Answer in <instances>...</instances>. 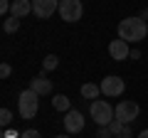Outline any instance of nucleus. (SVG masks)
Wrapping results in <instances>:
<instances>
[{
    "instance_id": "nucleus-1",
    "label": "nucleus",
    "mask_w": 148,
    "mask_h": 138,
    "mask_svg": "<svg viewBox=\"0 0 148 138\" xmlns=\"http://www.w3.org/2000/svg\"><path fill=\"white\" fill-rule=\"evenodd\" d=\"M148 35V22L141 20V17H123L121 22H119V40H123V42L128 44H136V42H143Z\"/></svg>"
},
{
    "instance_id": "nucleus-2",
    "label": "nucleus",
    "mask_w": 148,
    "mask_h": 138,
    "mask_svg": "<svg viewBox=\"0 0 148 138\" xmlns=\"http://www.w3.org/2000/svg\"><path fill=\"white\" fill-rule=\"evenodd\" d=\"M37 109H40V94L27 86V89L17 96V111H20L22 118H35Z\"/></svg>"
},
{
    "instance_id": "nucleus-3",
    "label": "nucleus",
    "mask_w": 148,
    "mask_h": 138,
    "mask_svg": "<svg viewBox=\"0 0 148 138\" xmlns=\"http://www.w3.org/2000/svg\"><path fill=\"white\" fill-rule=\"evenodd\" d=\"M89 116L94 118L99 126H109L111 121H114V109H111V104H106L104 99H94L89 106Z\"/></svg>"
},
{
    "instance_id": "nucleus-4",
    "label": "nucleus",
    "mask_w": 148,
    "mask_h": 138,
    "mask_svg": "<svg viewBox=\"0 0 148 138\" xmlns=\"http://www.w3.org/2000/svg\"><path fill=\"white\" fill-rule=\"evenodd\" d=\"M59 15L64 22H79L84 17V3L82 0H59Z\"/></svg>"
},
{
    "instance_id": "nucleus-5",
    "label": "nucleus",
    "mask_w": 148,
    "mask_h": 138,
    "mask_svg": "<svg viewBox=\"0 0 148 138\" xmlns=\"http://www.w3.org/2000/svg\"><path fill=\"white\" fill-rule=\"evenodd\" d=\"M99 89H101V94H104V96L116 99V96H123V91H126V81H123L121 77H116V74H109V77L101 79Z\"/></svg>"
},
{
    "instance_id": "nucleus-6",
    "label": "nucleus",
    "mask_w": 148,
    "mask_h": 138,
    "mask_svg": "<svg viewBox=\"0 0 148 138\" xmlns=\"http://www.w3.org/2000/svg\"><path fill=\"white\" fill-rule=\"evenodd\" d=\"M138 113H141V106H138L136 101H119L116 109H114V118H119V121H123V123L136 121Z\"/></svg>"
},
{
    "instance_id": "nucleus-7",
    "label": "nucleus",
    "mask_w": 148,
    "mask_h": 138,
    "mask_svg": "<svg viewBox=\"0 0 148 138\" xmlns=\"http://www.w3.org/2000/svg\"><path fill=\"white\" fill-rule=\"evenodd\" d=\"M59 10V0H32V12L40 20H47Z\"/></svg>"
},
{
    "instance_id": "nucleus-8",
    "label": "nucleus",
    "mask_w": 148,
    "mask_h": 138,
    "mask_svg": "<svg viewBox=\"0 0 148 138\" xmlns=\"http://www.w3.org/2000/svg\"><path fill=\"white\" fill-rule=\"evenodd\" d=\"M64 131L72 136V133H79L84 131V113L77 111V109H72V111L64 113Z\"/></svg>"
},
{
    "instance_id": "nucleus-9",
    "label": "nucleus",
    "mask_w": 148,
    "mask_h": 138,
    "mask_svg": "<svg viewBox=\"0 0 148 138\" xmlns=\"http://www.w3.org/2000/svg\"><path fill=\"white\" fill-rule=\"evenodd\" d=\"M109 54L114 62H123V59H128V54H131V47H128V42H123V40H114V42L109 44Z\"/></svg>"
},
{
    "instance_id": "nucleus-10",
    "label": "nucleus",
    "mask_w": 148,
    "mask_h": 138,
    "mask_svg": "<svg viewBox=\"0 0 148 138\" xmlns=\"http://www.w3.org/2000/svg\"><path fill=\"white\" fill-rule=\"evenodd\" d=\"M30 89L37 91L40 96H47V94H52L54 84H52V79H47L45 74H40V77H32L30 79Z\"/></svg>"
},
{
    "instance_id": "nucleus-11",
    "label": "nucleus",
    "mask_w": 148,
    "mask_h": 138,
    "mask_svg": "<svg viewBox=\"0 0 148 138\" xmlns=\"http://www.w3.org/2000/svg\"><path fill=\"white\" fill-rule=\"evenodd\" d=\"M30 12H32V0H12L10 3V15L17 17V20L27 17Z\"/></svg>"
},
{
    "instance_id": "nucleus-12",
    "label": "nucleus",
    "mask_w": 148,
    "mask_h": 138,
    "mask_svg": "<svg viewBox=\"0 0 148 138\" xmlns=\"http://www.w3.org/2000/svg\"><path fill=\"white\" fill-rule=\"evenodd\" d=\"M52 106H54V111L67 113V111H72V99L67 94H57V96H52Z\"/></svg>"
},
{
    "instance_id": "nucleus-13",
    "label": "nucleus",
    "mask_w": 148,
    "mask_h": 138,
    "mask_svg": "<svg viewBox=\"0 0 148 138\" xmlns=\"http://www.w3.org/2000/svg\"><path fill=\"white\" fill-rule=\"evenodd\" d=\"M99 94H101V89H99V84H82V96L84 99H99Z\"/></svg>"
},
{
    "instance_id": "nucleus-14",
    "label": "nucleus",
    "mask_w": 148,
    "mask_h": 138,
    "mask_svg": "<svg viewBox=\"0 0 148 138\" xmlns=\"http://www.w3.org/2000/svg\"><path fill=\"white\" fill-rule=\"evenodd\" d=\"M57 67H59V57L57 54H47V57L42 59V72H54Z\"/></svg>"
},
{
    "instance_id": "nucleus-15",
    "label": "nucleus",
    "mask_w": 148,
    "mask_h": 138,
    "mask_svg": "<svg viewBox=\"0 0 148 138\" xmlns=\"http://www.w3.org/2000/svg\"><path fill=\"white\" fill-rule=\"evenodd\" d=\"M3 30H5L8 35H15V32L20 30V20H17V17H12V15H10V17H8L5 22H3Z\"/></svg>"
},
{
    "instance_id": "nucleus-16",
    "label": "nucleus",
    "mask_w": 148,
    "mask_h": 138,
    "mask_svg": "<svg viewBox=\"0 0 148 138\" xmlns=\"http://www.w3.org/2000/svg\"><path fill=\"white\" fill-rule=\"evenodd\" d=\"M12 123V113L8 109H0V128H8Z\"/></svg>"
},
{
    "instance_id": "nucleus-17",
    "label": "nucleus",
    "mask_w": 148,
    "mask_h": 138,
    "mask_svg": "<svg viewBox=\"0 0 148 138\" xmlns=\"http://www.w3.org/2000/svg\"><path fill=\"white\" fill-rule=\"evenodd\" d=\"M123 126H126V123H123V121H119V118H114V121H111V123H109V131H111V133H114V138H116V136H119V133H121V131H123Z\"/></svg>"
},
{
    "instance_id": "nucleus-18",
    "label": "nucleus",
    "mask_w": 148,
    "mask_h": 138,
    "mask_svg": "<svg viewBox=\"0 0 148 138\" xmlns=\"http://www.w3.org/2000/svg\"><path fill=\"white\" fill-rule=\"evenodd\" d=\"M10 74H12V67L8 62H0V79H8Z\"/></svg>"
},
{
    "instance_id": "nucleus-19",
    "label": "nucleus",
    "mask_w": 148,
    "mask_h": 138,
    "mask_svg": "<svg viewBox=\"0 0 148 138\" xmlns=\"http://www.w3.org/2000/svg\"><path fill=\"white\" fill-rule=\"evenodd\" d=\"M20 138H42V136H40V131H37V128H27V131L20 133Z\"/></svg>"
},
{
    "instance_id": "nucleus-20",
    "label": "nucleus",
    "mask_w": 148,
    "mask_h": 138,
    "mask_svg": "<svg viewBox=\"0 0 148 138\" xmlns=\"http://www.w3.org/2000/svg\"><path fill=\"white\" fill-rule=\"evenodd\" d=\"M96 138H114V133L109 131V126H99V131H96Z\"/></svg>"
},
{
    "instance_id": "nucleus-21",
    "label": "nucleus",
    "mask_w": 148,
    "mask_h": 138,
    "mask_svg": "<svg viewBox=\"0 0 148 138\" xmlns=\"http://www.w3.org/2000/svg\"><path fill=\"white\" fill-rule=\"evenodd\" d=\"M116 138H133V131H131V126H128V123H126V126H123V131L119 133Z\"/></svg>"
},
{
    "instance_id": "nucleus-22",
    "label": "nucleus",
    "mask_w": 148,
    "mask_h": 138,
    "mask_svg": "<svg viewBox=\"0 0 148 138\" xmlns=\"http://www.w3.org/2000/svg\"><path fill=\"white\" fill-rule=\"evenodd\" d=\"M5 12H10V0H0V17Z\"/></svg>"
},
{
    "instance_id": "nucleus-23",
    "label": "nucleus",
    "mask_w": 148,
    "mask_h": 138,
    "mask_svg": "<svg viewBox=\"0 0 148 138\" xmlns=\"http://www.w3.org/2000/svg\"><path fill=\"white\" fill-rule=\"evenodd\" d=\"M128 57H131V59H138V57H141V52H138V49H131V54H128Z\"/></svg>"
},
{
    "instance_id": "nucleus-24",
    "label": "nucleus",
    "mask_w": 148,
    "mask_h": 138,
    "mask_svg": "<svg viewBox=\"0 0 148 138\" xmlns=\"http://www.w3.org/2000/svg\"><path fill=\"white\" fill-rule=\"evenodd\" d=\"M138 17H141V20H148V8H143V12H141Z\"/></svg>"
},
{
    "instance_id": "nucleus-25",
    "label": "nucleus",
    "mask_w": 148,
    "mask_h": 138,
    "mask_svg": "<svg viewBox=\"0 0 148 138\" xmlns=\"http://www.w3.org/2000/svg\"><path fill=\"white\" fill-rule=\"evenodd\" d=\"M138 138H148V128H146V131H141V133H138Z\"/></svg>"
},
{
    "instance_id": "nucleus-26",
    "label": "nucleus",
    "mask_w": 148,
    "mask_h": 138,
    "mask_svg": "<svg viewBox=\"0 0 148 138\" xmlns=\"http://www.w3.org/2000/svg\"><path fill=\"white\" fill-rule=\"evenodd\" d=\"M54 138H69V133H67V136H64V133H62V136H54Z\"/></svg>"
},
{
    "instance_id": "nucleus-27",
    "label": "nucleus",
    "mask_w": 148,
    "mask_h": 138,
    "mask_svg": "<svg viewBox=\"0 0 148 138\" xmlns=\"http://www.w3.org/2000/svg\"><path fill=\"white\" fill-rule=\"evenodd\" d=\"M0 138H5V133H3V128H0Z\"/></svg>"
}]
</instances>
